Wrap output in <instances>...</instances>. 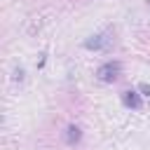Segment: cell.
<instances>
[{
    "mask_svg": "<svg viewBox=\"0 0 150 150\" xmlns=\"http://www.w3.org/2000/svg\"><path fill=\"white\" fill-rule=\"evenodd\" d=\"M110 45H112V38H110V33H98V35H91L89 40H84V47H87V49H94V52L108 49Z\"/></svg>",
    "mask_w": 150,
    "mask_h": 150,
    "instance_id": "cell-2",
    "label": "cell"
},
{
    "mask_svg": "<svg viewBox=\"0 0 150 150\" xmlns=\"http://www.w3.org/2000/svg\"><path fill=\"white\" fill-rule=\"evenodd\" d=\"M14 80H23V70H14Z\"/></svg>",
    "mask_w": 150,
    "mask_h": 150,
    "instance_id": "cell-6",
    "label": "cell"
},
{
    "mask_svg": "<svg viewBox=\"0 0 150 150\" xmlns=\"http://www.w3.org/2000/svg\"><path fill=\"white\" fill-rule=\"evenodd\" d=\"M122 101H124L127 108H134V110H141V108H143V101H141L138 91H134V89H127V91L122 94Z\"/></svg>",
    "mask_w": 150,
    "mask_h": 150,
    "instance_id": "cell-3",
    "label": "cell"
},
{
    "mask_svg": "<svg viewBox=\"0 0 150 150\" xmlns=\"http://www.w3.org/2000/svg\"><path fill=\"white\" fill-rule=\"evenodd\" d=\"M82 138V131H80V127H75V124H70L68 129H66V141L70 143V145H75L77 141Z\"/></svg>",
    "mask_w": 150,
    "mask_h": 150,
    "instance_id": "cell-4",
    "label": "cell"
},
{
    "mask_svg": "<svg viewBox=\"0 0 150 150\" xmlns=\"http://www.w3.org/2000/svg\"><path fill=\"white\" fill-rule=\"evenodd\" d=\"M120 70H122L120 61H105L103 66H98L96 77H98L101 82H115V80L120 77Z\"/></svg>",
    "mask_w": 150,
    "mask_h": 150,
    "instance_id": "cell-1",
    "label": "cell"
},
{
    "mask_svg": "<svg viewBox=\"0 0 150 150\" xmlns=\"http://www.w3.org/2000/svg\"><path fill=\"white\" fill-rule=\"evenodd\" d=\"M138 91H141L143 96H148V98H150V84H145V82H143V84H138Z\"/></svg>",
    "mask_w": 150,
    "mask_h": 150,
    "instance_id": "cell-5",
    "label": "cell"
}]
</instances>
